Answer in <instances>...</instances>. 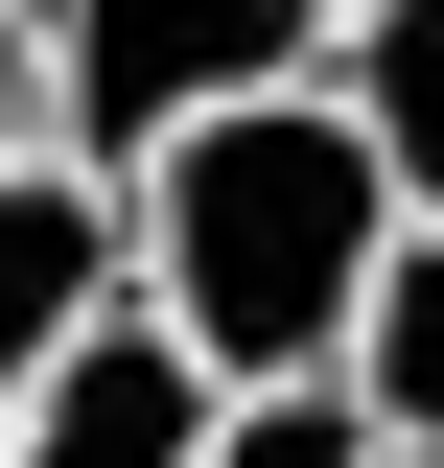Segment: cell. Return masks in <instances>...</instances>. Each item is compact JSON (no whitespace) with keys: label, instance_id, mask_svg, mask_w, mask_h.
I'll return each mask as SVG.
<instances>
[{"label":"cell","instance_id":"obj_1","mask_svg":"<svg viewBox=\"0 0 444 468\" xmlns=\"http://www.w3.org/2000/svg\"><path fill=\"white\" fill-rule=\"evenodd\" d=\"M117 234H141V328L211 399H280V375H351V304H375V258L421 211L328 94H258V117H211V141H164L117 187Z\"/></svg>","mask_w":444,"mask_h":468},{"label":"cell","instance_id":"obj_2","mask_svg":"<svg viewBox=\"0 0 444 468\" xmlns=\"http://www.w3.org/2000/svg\"><path fill=\"white\" fill-rule=\"evenodd\" d=\"M24 24H48V165L141 187L164 141H211V117L328 94V24L351 0H24Z\"/></svg>","mask_w":444,"mask_h":468},{"label":"cell","instance_id":"obj_3","mask_svg":"<svg viewBox=\"0 0 444 468\" xmlns=\"http://www.w3.org/2000/svg\"><path fill=\"white\" fill-rule=\"evenodd\" d=\"M117 304H141V234H117V187L24 141V165H0V421H24V375H48L70 328H117Z\"/></svg>","mask_w":444,"mask_h":468},{"label":"cell","instance_id":"obj_4","mask_svg":"<svg viewBox=\"0 0 444 468\" xmlns=\"http://www.w3.org/2000/svg\"><path fill=\"white\" fill-rule=\"evenodd\" d=\"M211 421H234V399L141 328V304H117V328H70L48 375H24V468H211Z\"/></svg>","mask_w":444,"mask_h":468},{"label":"cell","instance_id":"obj_5","mask_svg":"<svg viewBox=\"0 0 444 468\" xmlns=\"http://www.w3.org/2000/svg\"><path fill=\"white\" fill-rule=\"evenodd\" d=\"M328 117L397 165V211H444V0H351L328 24Z\"/></svg>","mask_w":444,"mask_h":468},{"label":"cell","instance_id":"obj_6","mask_svg":"<svg viewBox=\"0 0 444 468\" xmlns=\"http://www.w3.org/2000/svg\"><path fill=\"white\" fill-rule=\"evenodd\" d=\"M351 421H375L397 468H444V211L375 258V304H351Z\"/></svg>","mask_w":444,"mask_h":468},{"label":"cell","instance_id":"obj_7","mask_svg":"<svg viewBox=\"0 0 444 468\" xmlns=\"http://www.w3.org/2000/svg\"><path fill=\"white\" fill-rule=\"evenodd\" d=\"M211 468H397V445L351 421V375H280V399H234V421H211Z\"/></svg>","mask_w":444,"mask_h":468},{"label":"cell","instance_id":"obj_8","mask_svg":"<svg viewBox=\"0 0 444 468\" xmlns=\"http://www.w3.org/2000/svg\"><path fill=\"white\" fill-rule=\"evenodd\" d=\"M24 141H48V24L0 0V165H24Z\"/></svg>","mask_w":444,"mask_h":468},{"label":"cell","instance_id":"obj_9","mask_svg":"<svg viewBox=\"0 0 444 468\" xmlns=\"http://www.w3.org/2000/svg\"><path fill=\"white\" fill-rule=\"evenodd\" d=\"M0 468H24V421H0Z\"/></svg>","mask_w":444,"mask_h":468}]
</instances>
